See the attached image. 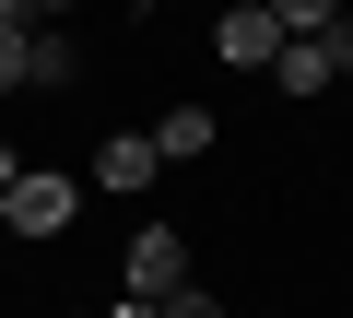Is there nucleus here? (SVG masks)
I'll return each instance as SVG.
<instances>
[{"mask_svg":"<svg viewBox=\"0 0 353 318\" xmlns=\"http://www.w3.org/2000/svg\"><path fill=\"white\" fill-rule=\"evenodd\" d=\"M165 318H224V295H201V283H189V295H165Z\"/></svg>","mask_w":353,"mask_h":318,"instance_id":"6e6552de","label":"nucleus"},{"mask_svg":"<svg viewBox=\"0 0 353 318\" xmlns=\"http://www.w3.org/2000/svg\"><path fill=\"white\" fill-rule=\"evenodd\" d=\"M71 212H83V177H59V166H24L12 177V201H0V224H12V236H71Z\"/></svg>","mask_w":353,"mask_h":318,"instance_id":"f257e3e1","label":"nucleus"},{"mask_svg":"<svg viewBox=\"0 0 353 318\" xmlns=\"http://www.w3.org/2000/svg\"><path fill=\"white\" fill-rule=\"evenodd\" d=\"M106 318H165V306H141V295H118V306H106Z\"/></svg>","mask_w":353,"mask_h":318,"instance_id":"9d476101","label":"nucleus"},{"mask_svg":"<svg viewBox=\"0 0 353 318\" xmlns=\"http://www.w3.org/2000/svg\"><path fill=\"white\" fill-rule=\"evenodd\" d=\"M59 12H71V0H36V24H59Z\"/></svg>","mask_w":353,"mask_h":318,"instance_id":"f8f14e48","label":"nucleus"},{"mask_svg":"<svg viewBox=\"0 0 353 318\" xmlns=\"http://www.w3.org/2000/svg\"><path fill=\"white\" fill-rule=\"evenodd\" d=\"M0 24H36V0H0Z\"/></svg>","mask_w":353,"mask_h":318,"instance_id":"9b49d317","label":"nucleus"},{"mask_svg":"<svg viewBox=\"0 0 353 318\" xmlns=\"http://www.w3.org/2000/svg\"><path fill=\"white\" fill-rule=\"evenodd\" d=\"M212 59H224V71H271V59H283V24H271V0H236V12L212 24Z\"/></svg>","mask_w":353,"mask_h":318,"instance_id":"7ed1b4c3","label":"nucleus"},{"mask_svg":"<svg viewBox=\"0 0 353 318\" xmlns=\"http://www.w3.org/2000/svg\"><path fill=\"white\" fill-rule=\"evenodd\" d=\"M118 295H141V306L189 295V236H176V224H141V236H130V259H118Z\"/></svg>","mask_w":353,"mask_h":318,"instance_id":"f03ea898","label":"nucleus"},{"mask_svg":"<svg viewBox=\"0 0 353 318\" xmlns=\"http://www.w3.org/2000/svg\"><path fill=\"white\" fill-rule=\"evenodd\" d=\"M212 153V106H165L153 118V166H201Z\"/></svg>","mask_w":353,"mask_h":318,"instance_id":"20e7f679","label":"nucleus"},{"mask_svg":"<svg viewBox=\"0 0 353 318\" xmlns=\"http://www.w3.org/2000/svg\"><path fill=\"white\" fill-rule=\"evenodd\" d=\"M12 177H24V153H12V141H0V201H12Z\"/></svg>","mask_w":353,"mask_h":318,"instance_id":"1a4fd4ad","label":"nucleus"},{"mask_svg":"<svg viewBox=\"0 0 353 318\" xmlns=\"http://www.w3.org/2000/svg\"><path fill=\"white\" fill-rule=\"evenodd\" d=\"M0 236H12V224H0Z\"/></svg>","mask_w":353,"mask_h":318,"instance_id":"ddd939ff","label":"nucleus"},{"mask_svg":"<svg viewBox=\"0 0 353 318\" xmlns=\"http://www.w3.org/2000/svg\"><path fill=\"white\" fill-rule=\"evenodd\" d=\"M36 83V24H0V95Z\"/></svg>","mask_w":353,"mask_h":318,"instance_id":"423d86ee","label":"nucleus"},{"mask_svg":"<svg viewBox=\"0 0 353 318\" xmlns=\"http://www.w3.org/2000/svg\"><path fill=\"white\" fill-rule=\"evenodd\" d=\"M271 24H283V36H330V24H341V0H271Z\"/></svg>","mask_w":353,"mask_h":318,"instance_id":"0eeeda50","label":"nucleus"},{"mask_svg":"<svg viewBox=\"0 0 353 318\" xmlns=\"http://www.w3.org/2000/svg\"><path fill=\"white\" fill-rule=\"evenodd\" d=\"M165 166H153V130H118L106 153H94V189H153Z\"/></svg>","mask_w":353,"mask_h":318,"instance_id":"39448f33","label":"nucleus"}]
</instances>
